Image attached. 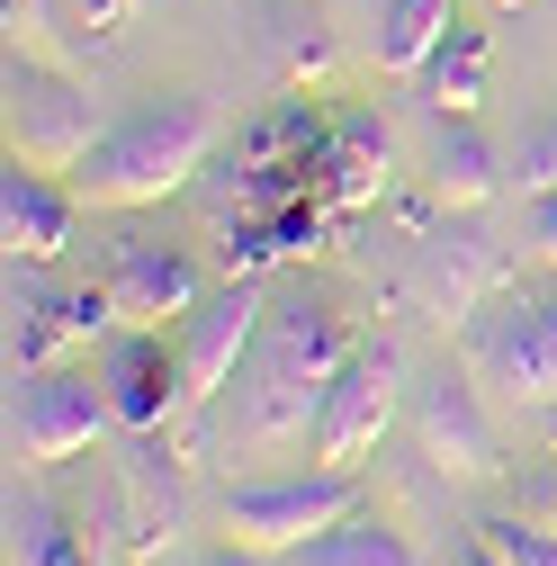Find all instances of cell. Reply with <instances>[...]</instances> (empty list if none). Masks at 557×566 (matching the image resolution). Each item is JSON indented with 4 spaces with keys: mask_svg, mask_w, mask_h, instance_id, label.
I'll return each mask as SVG.
<instances>
[{
    "mask_svg": "<svg viewBox=\"0 0 557 566\" xmlns=\"http://www.w3.org/2000/svg\"><path fill=\"white\" fill-rule=\"evenodd\" d=\"M217 145H225L217 99L154 91V99H135L99 145L73 163V189H82V207H126V217H135V207H162V198L198 189L207 163H217Z\"/></svg>",
    "mask_w": 557,
    "mask_h": 566,
    "instance_id": "obj_1",
    "label": "cell"
},
{
    "mask_svg": "<svg viewBox=\"0 0 557 566\" xmlns=\"http://www.w3.org/2000/svg\"><path fill=\"white\" fill-rule=\"evenodd\" d=\"M360 350V324L324 306V297H288L261 315V342H252V387H243V441L278 450V441H306L315 413H324V387L341 378V360Z\"/></svg>",
    "mask_w": 557,
    "mask_h": 566,
    "instance_id": "obj_2",
    "label": "cell"
},
{
    "mask_svg": "<svg viewBox=\"0 0 557 566\" xmlns=\"http://www.w3.org/2000/svg\"><path fill=\"white\" fill-rule=\"evenodd\" d=\"M459 360L485 396H504L522 413H548L557 405V270H548V289H513L485 306L467 333H459Z\"/></svg>",
    "mask_w": 557,
    "mask_h": 566,
    "instance_id": "obj_3",
    "label": "cell"
},
{
    "mask_svg": "<svg viewBox=\"0 0 557 566\" xmlns=\"http://www.w3.org/2000/svg\"><path fill=\"white\" fill-rule=\"evenodd\" d=\"M117 333H126V315L108 297V279H45L36 261H10V378L108 350Z\"/></svg>",
    "mask_w": 557,
    "mask_h": 566,
    "instance_id": "obj_4",
    "label": "cell"
},
{
    "mask_svg": "<svg viewBox=\"0 0 557 566\" xmlns=\"http://www.w3.org/2000/svg\"><path fill=\"white\" fill-rule=\"evenodd\" d=\"M0 135H10V163L28 171H63L99 145V99L73 82V63H36V54H10V73H0Z\"/></svg>",
    "mask_w": 557,
    "mask_h": 566,
    "instance_id": "obj_5",
    "label": "cell"
},
{
    "mask_svg": "<svg viewBox=\"0 0 557 566\" xmlns=\"http://www.w3.org/2000/svg\"><path fill=\"white\" fill-rule=\"evenodd\" d=\"M360 513V468H306V476H243L225 485V539L261 548V557H297L306 539L341 531Z\"/></svg>",
    "mask_w": 557,
    "mask_h": 566,
    "instance_id": "obj_6",
    "label": "cell"
},
{
    "mask_svg": "<svg viewBox=\"0 0 557 566\" xmlns=\"http://www.w3.org/2000/svg\"><path fill=\"white\" fill-rule=\"evenodd\" d=\"M413 306H423L432 324H450V333H467L485 306H495L504 289H513V252L485 234L476 217H441L432 234H413Z\"/></svg>",
    "mask_w": 557,
    "mask_h": 566,
    "instance_id": "obj_7",
    "label": "cell"
},
{
    "mask_svg": "<svg viewBox=\"0 0 557 566\" xmlns=\"http://www.w3.org/2000/svg\"><path fill=\"white\" fill-rule=\"evenodd\" d=\"M117 432V413H108V387L82 369V360H63V369H36V378H10V450L28 468H63V459H82Z\"/></svg>",
    "mask_w": 557,
    "mask_h": 566,
    "instance_id": "obj_8",
    "label": "cell"
},
{
    "mask_svg": "<svg viewBox=\"0 0 557 566\" xmlns=\"http://www.w3.org/2000/svg\"><path fill=\"white\" fill-rule=\"evenodd\" d=\"M413 441H423V459L450 485H504L513 476L504 432H495V413H485V387L467 378V360L413 378Z\"/></svg>",
    "mask_w": 557,
    "mask_h": 566,
    "instance_id": "obj_9",
    "label": "cell"
},
{
    "mask_svg": "<svg viewBox=\"0 0 557 566\" xmlns=\"http://www.w3.org/2000/svg\"><path fill=\"white\" fill-rule=\"evenodd\" d=\"M413 396V378H404V350L378 333V342H360L351 360H341V378L324 387V413H315V459L324 468H360V459H378V441H387V422H396V405Z\"/></svg>",
    "mask_w": 557,
    "mask_h": 566,
    "instance_id": "obj_10",
    "label": "cell"
},
{
    "mask_svg": "<svg viewBox=\"0 0 557 566\" xmlns=\"http://www.w3.org/2000/svg\"><path fill=\"white\" fill-rule=\"evenodd\" d=\"M261 315H270V297L252 289V279H225V289H207V297H198V306L171 324L189 413H198V405H217V396L234 387V369L252 360V342H261Z\"/></svg>",
    "mask_w": 557,
    "mask_h": 566,
    "instance_id": "obj_11",
    "label": "cell"
},
{
    "mask_svg": "<svg viewBox=\"0 0 557 566\" xmlns=\"http://www.w3.org/2000/svg\"><path fill=\"white\" fill-rule=\"evenodd\" d=\"M108 297H117L126 324H154V333H162V324H180V315L207 297V270L189 261V243L126 226V234L108 243Z\"/></svg>",
    "mask_w": 557,
    "mask_h": 566,
    "instance_id": "obj_12",
    "label": "cell"
},
{
    "mask_svg": "<svg viewBox=\"0 0 557 566\" xmlns=\"http://www.w3.org/2000/svg\"><path fill=\"white\" fill-rule=\"evenodd\" d=\"M99 387H108V413H117V432H126V441L171 432V422L189 413V396H180V342H162L154 324H126V333L108 342Z\"/></svg>",
    "mask_w": 557,
    "mask_h": 566,
    "instance_id": "obj_13",
    "label": "cell"
},
{
    "mask_svg": "<svg viewBox=\"0 0 557 566\" xmlns=\"http://www.w3.org/2000/svg\"><path fill=\"white\" fill-rule=\"evenodd\" d=\"M315 171H324V207H333V217H360V207L396 198V126L369 99L333 108V135H324V163Z\"/></svg>",
    "mask_w": 557,
    "mask_h": 566,
    "instance_id": "obj_14",
    "label": "cell"
},
{
    "mask_svg": "<svg viewBox=\"0 0 557 566\" xmlns=\"http://www.w3.org/2000/svg\"><path fill=\"white\" fill-rule=\"evenodd\" d=\"M73 234H82V189L63 171H28V163L0 171V243H10V261L54 270L73 252Z\"/></svg>",
    "mask_w": 557,
    "mask_h": 566,
    "instance_id": "obj_15",
    "label": "cell"
},
{
    "mask_svg": "<svg viewBox=\"0 0 557 566\" xmlns=\"http://www.w3.org/2000/svg\"><path fill=\"white\" fill-rule=\"evenodd\" d=\"M162 432H145L126 459H117V548L145 566L154 548H171V531H180V476H171V459L154 450Z\"/></svg>",
    "mask_w": 557,
    "mask_h": 566,
    "instance_id": "obj_16",
    "label": "cell"
},
{
    "mask_svg": "<svg viewBox=\"0 0 557 566\" xmlns=\"http://www.w3.org/2000/svg\"><path fill=\"white\" fill-rule=\"evenodd\" d=\"M432 189H441V207L450 217H485V207L504 198V154L476 135V117H441V135H432V171H423Z\"/></svg>",
    "mask_w": 557,
    "mask_h": 566,
    "instance_id": "obj_17",
    "label": "cell"
},
{
    "mask_svg": "<svg viewBox=\"0 0 557 566\" xmlns=\"http://www.w3.org/2000/svg\"><path fill=\"white\" fill-rule=\"evenodd\" d=\"M10 566H108L99 522L82 531V513H63L54 494H10Z\"/></svg>",
    "mask_w": 557,
    "mask_h": 566,
    "instance_id": "obj_18",
    "label": "cell"
},
{
    "mask_svg": "<svg viewBox=\"0 0 557 566\" xmlns=\"http://www.w3.org/2000/svg\"><path fill=\"white\" fill-rule=\"evenodd\" d=\"M324 135H333V108L315 91H278L243 135H234V154L243 163H324Z\"/></svg>",
    "mask_w": 557,
    "mask_h": 566,
    "instance_id": "obj_19",
    "label": "cell"
},
{
    "mask_svg": "<svg viewBox=\"0 0 557 566\" xmlns=\"http://www.w3.org/2000/svg\"><path fill=\"white\" fill-rule=\"evenodd\" d=\"M450 28H459V0H387L378 10V73L387 82H423Z\"/></svg>",
    "mask_w": 557,
    "mask_h": 566,
    "instance_id": "obj_20",
    "label": "cell"
},
{
    "mask_svg": "<svg viewBox=\"0 0 557 566\" xmlns=\"http://www.w3.org/2000/svg\"><path fill=\"white\" fill-rule=\"evenodd\" d=\"M423 91H432L441 117H476V108H485V28H476V19H459V28L441 36Z\"/></svg>",
    "mask_w": 557,
    "mask_h": 566,
    "instance_id": "obj_21",
    "label": "cell"
},
{
    "mask_svg": "<svg viewBox=\"0 0 557 566\" xmlns=\"http://www.w3.org/2000/svg\"><path fill=\"white\" fill-rule=\"evenodd\" d=\"M288 566H423V557H413V539H404V531H387L378 513H351L341 531L306 539Z\"/></svg>",
    "mask_w": 557,
    "mask_h": 566,
    "instance_id": "obj_22",
    "label": "cell"
},
{
    "mask_svg": "<svg viewBox=\"0 0 557 566\" xmlns=\"http://www.w3.org/2000/svg\"><path fill=\"white\" fill-rule=\"evenodd\" d=\"M73 0H0V28H10V54L36 63H73V28H63Z\"/></svg>",
    "mask_w": 557,
    "mask_h": 566,
    "instance_id": "obj_23",
    "label": "cell"
},
{
    "mask_svg": "<svg viewBox=\"0 0 557 566\" xmlns=\"http://www.w3.org/2000/svg\"><path fill=\"white\" fill-rule=\"evenodd\" d=\"M467 539H476L485 557H495V566H557V539H548L539 522H522L513 504H504V513H485Z\"/></svg>",
    "mask_w": 557,
    "mask_h": 566,
    "instance_id": "obj_24",
    "label": "cell"
},
{
    "mask_svg": "<svg viewBox=\"0 0 557 566\" xmlns=\"http://www.w3.org/2000/svg\"><path fill=\"white\" fill-rule=\"evenodd\" d=\"M513 189L539 198V207H557V117L522 126V145H513Z\"/></svg>",
    "mask_w": 557,
    "mask_h": 566,
    "instance_id": "obj_25",
    "label": "cell"
},
{
    "mask_svg": "<svg viewBox=\"0 0 557 566\" xmlns=\"http://www.w3.org/2000/svg\"><path fill=\"white\" fill-rule=\"evenodd\" d=\"M324 63H333V36H324L315 10H297V19H288V45H278V73H288V91H306Z\"/></svg>",
    "mask_w": 557,
    "mask_h": 566,
    "instance_id": "obj_26",
    "label": "cell"
},
{
    "mask_svg": "<svg viewBox=\"0 0 557 566\" xmlns=\"http://www.w3.org/2000/svg\"><path fill=\"white\" fill-rule=\"evenodd\" d=\"M504 485H513V513L557 539V459H539V468H522V476H504Z\"/></svg>",
    "mask_w": 557,
    "mask_h": 566,
    "instance_id": "obj_27",
    "label": "cell"
},
{
    "mask_svg": "<svg viewBox=\"0 0 557 566\" xmlns=\"http://www.w3.org/2000/svg\"><path fill=\"white\" fill-rule=\"evenodd\" d=\"M126 10H145V0H73V19H82L91 36H117V28H126Z\"/></svg>",
    "mask_w": 557,
    "mask_h": 566,
    "instance_id": "obj_28",
    "label": "cell"
},
{
    "mask_svg": "<svg viewBox=\"0 0 557 566\" xmlns=\"http://www.w3.org/2000/svg\"><path fill=\"white\" fill-rule=\"evenodd\" d=\"M198 566H270V557H261V548H243V539H225L217 557H198Z\"/></svg>",
    "mask_w": 557,
    "mask_h": 566,
    "instance_id": "obj_29",
    "label": "cell"
},
{
    "mask_svg": "<svg viewBox=\"0 0 557 566\" xmlns=\"http://www.w3.org/2000/svg\"><path fill=\"white\" fill-rule=\"evenodd\" d=\"M530 243H539V261L557 270V207H539V234H530Z\"/></svg>",
    "mask_w": 557,
    "mask_h": 566,
    "instance_id": "obj_30",
    "label": "cell"
},
{
    "mask_svg": "<svg viewBox=\"0 0 557 566\" xmlns=\"http://www.w3.org/2000/svg\"><path fill=\"white\" fill-rule=\"evenodd\" d=\"M539 422H548V450H557V405H548V413H539Z\"/></svg>",
    "mask_w": 557,
    "mask_h": 566,
    "instance_id": "obj_31",
    "label": "cell"
},
{
    "mask_svg": "<svg viewBox=\"0 0 557 566\" xmlns=\"http://www.w3.org/2000/svg\"><path fill=\"white\" fill-rule=\"evenodd\" d=\"M495 10H522V0H495Z\"/></svg>",
    "mask_w": 557,
    "mask_h": 566,
    "instance_id": "obj_32",
    "label": "cell"
}]
</instances>
